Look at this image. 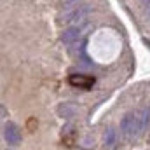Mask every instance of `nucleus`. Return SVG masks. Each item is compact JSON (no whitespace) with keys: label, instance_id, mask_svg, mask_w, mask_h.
<instances>
[{"label":"nucleus","instance_id":"f257e3e1","mask_svg":"<svg viewBox=\"0 0 150 150\" xmlns=\"http://www.w3.org/2000/svg\"><path fill=\"white\" fill-rule=\"evenodd\" d=\"M150 124V110H143L140 113H126L120 120V133L126 138L140 136Z\"/></svg>","mask_w":150,"mask_h":150},{"label":"nucleus","instance_id":"f03ea898","mask_svg":"<svg viewBox=\"0 0 150 150\" xmlns=\"http://www.w3.org/2000/svg\"><path fill=\"white\" fill-rule=\"evenodd\" d=\"M89 12H91V7H89L87 4H80V5H77L75 9L68 11L61 19H63L65 23H75V25H80L82 21L87 19Z\"/></svg>","mask_w":150,"mask_h":150},{"label":"nucleus","instance_id":"7ed1b4c3","mask_svg":"<svg viewBox=\"0 0 150 150\" xmlns=\"http://www.w3.org/2000/svg\"><path fill=\"white\" fill-rule=\"evenodd\" d=\"M94 77H89V75L84 74H72L68 77V84L72 87H77V89H84V91H89L93 86H94Z\"/></svg>","mask_w":150,"mask_h":150},{"label":"nucleus","instance_id":"20e7f679","mask_svg":"<svg viewBox=\"0 0 150 150\" xmlns=\"http://www.w3.org/2000/svg\"><path fill=\"white\" fill-rule=\"evenodd\" d=\"M4 138L9 145H18L21 142V131L16 124H5L4 126Z\"/></svg>","mask_w":150,"mask_h":150},{"label":"nucleus","instance_id":"39448f33","mask_svg":"<svg viewBox=\"0 0 150 150\" xmlns=\"http://www.w3.org/2000/svg\"><path fill=\"white\" fill-rule=\"evenodd\" d=\"M80 35H82V26H80V25H77V26H70L67 32H63L61 40H63L65 44L72 45V44H75V42L80 38Z\"/></svg>","mask_w":150,"mask_h":150},{"label":"nucleus","instance_id":"423d86ee","mask_svg":"<svg viewBox=\"0 0 150 150\" xmlns=\"http://www.w3.org/2000/svg\"><path fill=\"white\" fill-rule=\"evenodd\" d=\"M105 143H107L108 147H112L113 143H115V131H113V129H108V131H107V134H105Z\"/></svg>","mask_w":150,"mask_h":150},{"label":"nucleus","instance_id":"0eeeda50","mask_svg":"<svg viewBox=\"0 0 150 150\" xmlns=\"http://www.w3.org/2000/svg\"><path fill=\"white\" fill-rule=\"evenodd\" d=\"M143 4H145V14L149 16V19H150V0H142Z\"/></svg>","mask_w":150,"mask_h":150},{"label":"nucleus","instance_id":"6e6552de","mask_svg":"<svg viewBox=\"0 0 150 150\" xmlns=\"http://www.w3.org/2000/svg\"><path fill=\"white\" fill-rule=\"evenodd\" d=\"M77 4V0H65V5H74Z\"/></svg>","mask_w":150,"mask_h":150}]
</instances>
